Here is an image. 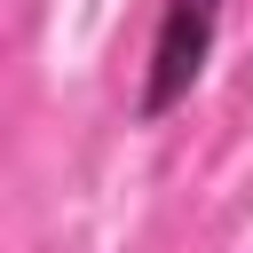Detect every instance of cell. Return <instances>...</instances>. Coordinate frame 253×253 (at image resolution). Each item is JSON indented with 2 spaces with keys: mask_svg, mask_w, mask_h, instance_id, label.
I'll list each match as a JSON object with an SVG mask.
<instances>
[{
  "mask_svg": "<svg viewBox=\"0 0 253 253\" xmlns=\"http://www.w3.org/2000/svg\"><path fill=\"white\" fill-rule=\"evenodd\" d=\"M221 16H229V0H166V8H158L150 63H142V95H134V119H166V111H182V103H190V87H198V79H206V63H213Z\"/></svg>",
  "mask_w": 253,
  "mask_h": 253,
  "instance_id": "6da1fadb",
  "label": "cell"
}]
</instances>
